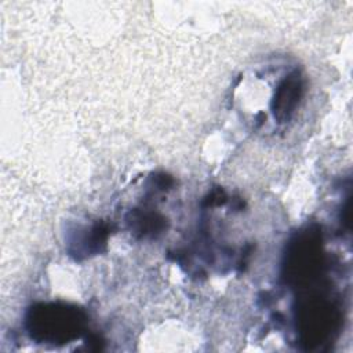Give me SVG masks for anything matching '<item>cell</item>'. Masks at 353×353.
Returning <instances> with one entry per match:
<instances>
[{
    "mask_svg": "<svg viewBox=\"0 0 353 353\" xmlns=\"http://www.w3.org/2000/svg\"><path fill=\"white\" fill-rule=\"evenodd\" d=\"M29 323L32 338L50 343H63L79 336L84 316L76 307L41 305L32 310Z\"/></svg>",
    "mask_w": 353,
    "mask_h": 353,
    "instance_id": "obj_1",
    "label": "cell"
},
{
    "mask_svg": "<svg viewBox=\"0 0 353 353\" xmlns=\"http://www.w3.org/2000/svg\"><path fill=\"white\" fill-rule=\"evenodd\" d=\"M302 79L298 72H292L277 87L272 109L279 121H285L294 113L302 95Z\"/></svg>",
    "mask_w": 353,
    "mask_h": 353,
    "instance_id": "obj_2",
    "label": "cell"
}]
</instances>
